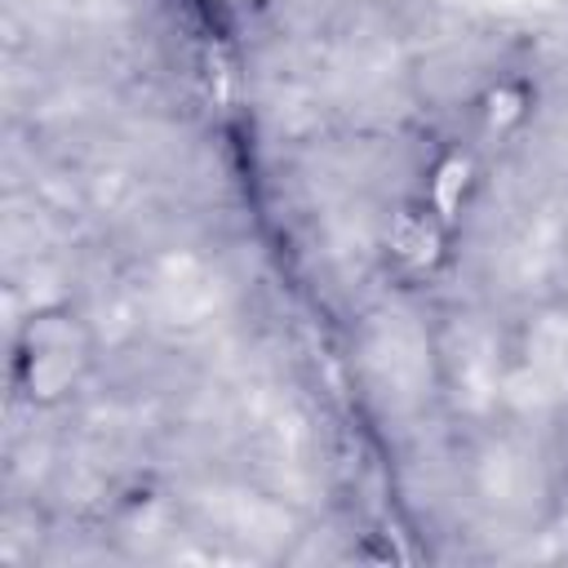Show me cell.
<instances>
[{"mask_svg": "<svg viewBox=\"0 0 568 568\" xmlns=\"http://www.w3.org/2000/svg\"><path fill=\"white\" fill-rule=\"evenodd\" d=\"M93 368V333L80 311L71 306H40L22 320L13 337V390L36 404L53 408L71 399Z\"/></svg>", "mask_w": 568, "mask_h": 568, "instance_id": "cell-1", "label": "cell"}, {"mask_svg": "<svg viewBox=\"0 0 568 568\" xmlns=\"http://www.w3.org/2000/svg\"><path fill=\"white\" fill-rule=\"evenodd\" d=\"M444 213H435L430 204L426 209H404L395 231H390V253L408 266V271H430L444 253Z\"/></svg>", "mask_w": 568, "mask_h": 568, "instance_id": "cell-2", "label": "cell"}]
</instances>
